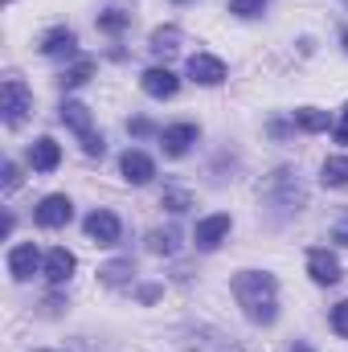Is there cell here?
I'll list each match as a JSON object with an SVG mask.
<instances>
[{
  "instance_id": "cell-1",
  "label": "cell",
  "mask_w": 348,
  "mask_h": 352,
  "mask_svg": "<svg viewBox=\"0 0 348 352\" xmlns=\"http://www.w3.org/2000/svg\"><path fill=\"white\" fill-rule=\"evenodd\" d=\"M234 299L246 311L250 324H274L279 320V283L266 270H238L234 274Z\"/></svg>"
},
{
  "instance_id": "cell-2",
  "label": "cell",
  "mask_w": 348,
  "mask_h": 352,
  "mask_svg": "<svg viewBox=\"0 0 348 352\" xmlns=\"http://www.w3.org/2000/svg\"><path fill=\"white\" fill-rule=\"evenodd\" d=\"M262 201L279 217H291V213H299L307 205V188H303V180H299L295 168H274L266 176V184H262Z\"/></svg>"
},
{
  "instance_id": "cell-3",
  "label": "cell",
  "mask_w": 348,
  "mask_h": 352,
  "mask_svg": "<svg viewBox=\"0 0 348 352\" xmlns=\"http://www.w3.org/2000/svg\"><path fill=\"white\" fill-rule=\"evenodd\" d=\"M33 111V90L25 87L21 78H4L0 87V119L8 127H21V119Z\"/></svg>"
},
{
  "instance_id": "cell-4",
  "label": "cell",
  "mask_w": 348,
  "mask_h": 352,
  "mask_svg": "<svg viewBox=\"0 0 348 352\" xmlns=\"http://www.w3.org/2000/svg\"><path fill=\"white\" fill-rule=\"evenodd\" d=\"M33 217H37V226H45V230H62V226H70L74 205H70L66 192H50V197H41V205L33 209Z\"/></svg>"
},
{
  "instance_id": "cell-5",
  "label": "cell",
  "mask_w": 348,
  "mask_h": 352,
  "mask_svg": "<svg viewBox=\"0 0 348 352\" xmlns=\"http://www.w3.org/2000/svg\"><path fill=\"white\" fill-rule=\"evenodd\" d=\"M37 270H45V258H41V250H37L33 242H17V246L8 250V274H12L17 283H29Z\"/></svg>"
},
{
  "instance_id": "cell-6",
  "label": "cell",
  "mask_w": 348,
  "mask_h": 352,
  "mask_svg": "<svg viewBox=\"0 0 348 352\" xmlns=\"http://www.w3.org/2000/svg\"><path fill=\"white\" fill-rule=\"evenodd\" d=\"M230 213H209V217H201L197 221V230H193V242H197V250H217L226 238H230Z\"/></svg>"
},
{
  "instance_id": "cell-7",
  "label": "cell",
  "mask_w": 348,
  "mask_h": 352,
  "mask_svg": "<svg viewBox=\"0 0 348 352\" xmlns=\"http://www.w3.org/2000/svg\"><path fill=\"white\" fill-rule=\"evenodd\" d=\"M307 274H312V283H320V287H336V283L345 278L340 258H336L332 250H324V246L307 250Z\"/></svg>"
},
{
  "instance_id": "cell-8",
  "label": "cell",
  "mask_w": 348,
  "mask_h": 352,
  "mask_svg": "<svg viewBox=\"0 0 348 352\" xmlns=\"http://www.w3.org/2000/svg\"><path fill=\"white\" fill-rule=\"evenodd\" d=\"M83 230H87L90 242H98V246H115L119 234H123V226H119V217L111 209H94L87 221H83Z\"/></svg>"
},
{
  "instance_id": "cell-9",
  "label": "cell",
  "mask_w": 348,
  "mask_h": 352,
  "mask_svg": "<svg viewBox=\"0 0 348 352\" xmlns=\"http://www.w3.org/2000/svg\"><path fill=\"white\" fill-rule=\"evenodd\" d=\"M188 78L201 82V87H221L226 82V62L213 58V54H193L188 58Z\"/></svg>"
},
{
  "instance_id": "cell-10",
  "label": "cell",
  "mask_w": 348,
  "mask_h": 352,
  "mask_svg": "<svg viewBox=\"0 0 348 352\" xmlns=\"http://www.w3.org/2000/svg\"><path fill=\"white\" fill-rule=\"evenodd\" d=\"M119 173H123L127 184H148V180L156 176V164H152V156H148V152L127 148V152L119 156Z\"/></svg>"
},
{
  "instance_id": "cell-11",
  "label": "cell",
  "mask_w": 348,
  "mask_h": 352,
  "mask_svg": "<svg viewBox=\"0 0 348 352\" xmlns=\"http://www.w3.org/2000/svg\"><path fill=\"white\" fill-rule=\"evenodd\" d=\"M140 87H144L148 98H173L176 90H180V78H176L168 66H152V70H144Z\"/></svg>"
},
{
  "instance_id": "cell-12",
  "label": "cell",
  "mask_w": 348,
  "mask_h": 352,
  "mask_svg": "<svg viewBox=\"0 0 348 352\" xmlns=\"http://www.w3.org/2000/svg\"><path fill=\"white\" fill-rule=\"evenodd\" d=\"M197 123H173V127H164L160 131V148H164V156H184L193 144H197Z\"/></svg>"
},
{
  "instance_id": "cell-13",
  "label": "cell",
  "mask_w": 348,
  "mask_h": 352,
  "mask_svg": "<svg viewBox=\"0 0 348 352\" xmlns=\"http://www.w3.org/2000/svg\"><path fill=\"white\" fill-rule=\"evenodd\" d=\"M37 50H41L45 58H74V54H78V33L66 29V25H62V29H50Z\"/></svg>"
},
{
  "instance_id": "cell-14",
  "label": "cell",
  "mask_w": 348,
  "mask_h": 352,
  "mask_svg": "<svg viewBox=\"0 0 348 352\" xmlns=\"http://www.w3.org/2000/svg\"><path fill=\"white\" fill-rule=\"evenodd\" d=\"M29 164H33V173H54V168L62 164V148H58V140H50V135L33 140V144H29Z\"/></svg>"
},
{
  "instance_id": "cell-15",
  "label": "cell",
  "mask_w": 348,
  "mask_h": 352,
  "mask_svg": "<svg viewBox=\"0 0 348 352\" xmlns=\"http://www.w3.org/2000/svg\"><path fill=\"white\" fill-rule=\"evenodd\" d=\"M74 266H78V258H74L66 246H54V250L45 254V278H50V287H62V283H70Z\"/></svg>"
},
{
  "instance_id": "cell-16",
  "label": "cell",
  "mask_w": 348,
  "mask_h": 352,
  "mask_svg": "<svg viewBox=\"0 0 348 352\" xmlns=\"http://www.w3.org/2000/svg\"><path fill=\"white\" fill-rule=\"evenodd\" d=\"M62 123H66V127H70V131H74L83 144L94 135V127H90V107H87V102H74V98H66V102H62Z\"/></svg>"
},
{
  "instance_id": "cell-17",
  "label": "cell",
  "mask_w": 348,
  "mask_h": 352,
  "mask_svg": "<svg viewBox=\"0 0 348 352\" xmlns=\"http://www.w3.org/2000/svg\"><path fill=\"white\" fill-rule=\"evenodd\" d=\"M148 50H152L156 58H164V62H168L176 50H180V29H176V25H160V29H152Z\"/></svg>"
},
{
  "instance_id": "cell-18",
  "label": "cell",
  "mask_w": 348,
  "mask_h": 352,
  "mask_svg": "<svg viewBox=\"0 0 348 352\" xmlns=\"http://www.w3.org/2000/svg\"><path fill=\"white\" fill-rule=\"evenodd\" d=\"M291 119H295L299 131H328V127H336L332 115L320 111V107H299V111H291Z\"/></svg>"
},
{
  "instance_id": "cell-19",
  "label": "cell",
  "mask_w": 348,
  "mask_h": 352,
  "mask_svg": "<svg viewBox=\"0 0 348 352\" xmlns=\"http://www.w3.org/2000/svg\"><path fill=\"white\" fill-rule=\"evenodd\" d=\"M98 278H102L107 287H127V283H135V263H131V258L107 263L102 270H98Z\"/></svg>"
},
{
  "instance_id": "cell-20",
  "label": "cell",
  "mask_w": 348,
  "mask_h": 352,
  "mask_svg": "<svg viewBox=\"0 0 348 352\" xmlns=\"http://www.w3.org/2000/svg\"><path fill=\"white\" fill-rule=\"evenodd\" d=\"M90 78H94V62L83 58V62H74L70 70H62V74H58V87H62V90H78V87H87Z\"/></svg>"
},
{
  "instance_id": "cell-21",
  "label": "cell",
  "mask_w": 348,
  "mask_h": 352,
  "mask_svg": "<svg viewBox=\"0 0 348 352\" xmlns=\"http://www.w3.org/2000/svg\"><path fill=\"white\" fill-rule=\"evenodd\" d=\"M320 180H324L328 188H345L348 184V156H328L324 168H320Z\"/></svg>"
},
{
  "instance_id": "cell-22",
  "label": "cell",
  "mask_w": 348,
  "mask_h": 352,
  "mask_svg": "<svg viewBox=\"0 0 348 352\" xmlns=\"http://www.w3.org/2000/svg\"><path fill=\"white\" fill-rule=\"evenodd\" d=\"M127 25H131V12H123V8H107V12H98V29H102V33H111V37H115V33H123Z\"/></svg>"
},
{
  "instance_id": "cell-23",
  "label": "cell",
  "mask_w": 348,
  "mask_h": 352,
  "mask_svg": "<svg viewBox=\"0 0 348 352\" xmlns=\"http://www.w3.org/2000/svg\"><path fill=\"white\" fill-rule=\"evenodd\" d=\"M148 250L152 254H176V230L168 226V230H152L148 234Z\"/></svg>"
},
{
  "instance_id": "cell-24",
  "label": "cell",
  "mask_w": 348,
  "mask_h": 352,
  "mask_svg": "<svg viewBox=\"0 0 348 352\" xmlns=\"http://www.w3.org/2000/svg\"><path fill=\"white\" fill-rule=\"evenodd\" d=\"M160 205H164L168 213H184V209H193V197H188L184 188L168 184V188H164V197H160Z\"/></svg>"
},
{
  "instance_id": "cell-25",
  "label": "cell",
  "mask_w": 348,
  "mask_h": 352,
  "mask_svg": "<svg viewBox=\"0 0 348 352\" xmlns=\"http://www.w3.org/2000/svg\"><path fill=\"white\" fill-rule=\"evenodd\" d=\"M262 8H266V0H230V12H234V16H242V21L262 16Z\"/></svg>"
},
{
  "instance_id": "cell-26",
  "label": "cell",
  "mask_w": 348,
  "mask_h": 352,
  "mask_svg": "<svg viewBox=\"0 0 348 352\" xmlns=\"http://www.w3.org/2000/svg\"><path fill=\"white\" fill-rule=\"evenodd\" d=\"M328 324H332V332H336L340 340H348V299H340V303L332 307V316H328Z\"/></svg>"
},
{
  "instance_id": "cell-27",
  "label": "cell",
  "mask_w": 348,
  "mask_h": 352,
  "mask_svg": "<svg viewBox=\"0 0 348 352\" xmlns=\"http://www.w3.org/2000/svg\"><path fill=\"white\" fill-rule=\"evenodd\" d=\"M12 188H21V168L12 160H4V192H12Z\"/></svg>"
},
{
  "instance_id": "cell-28",
  "label": "cell",
  "mask_w": 348,
  "mask_h": 352,
  "mask_svg": "<svg viewBox=\"0 0 348 352\" xmlns=\"http://www.w3.org/2000/svg\"><path fill=\"white\" fill-rule=\"evenodd\" d=\"M213 344H217L221 352H238V349H230V340H221V336H217ZM180 349H184V352H213L209 344H188V340H180Z\"/></svg>"
},
{
  "instance_id": "cell-29",
  "label": "cell",
  "mask_w": 348,
  "mask_h": 352,
  "mask_svg": "<svg viewBox=\"0 0 348 352\" xmlns=\"http://www.w3.org/2000/svg\"><path fill=\"white\" fill-rule=\"evenodd\" d=\"M83 152H87V156H102V152H107V140H102V135H90L87 144H83Z\"/></svg>"
},
{
  "instance_id": "cell-30",
  "label": "cell",
  "mask_w": 348,
  "mask_h": 352,
  "mask_svg": "<svg viewBox=\"0 0 348 352\" xmlns=\"http://www.w3.org/2000/svg\"><path fill=\"white\" fill-rule=\"evenodd\" d=\"M127 127H131V135H140V140H144V135H152V131H156V127H152V123H148V119H131V123H127Z\"/></svg>"
},
{
  "instance_id": "cell-31",
  "label": "cell",
  "mask_w": 348,
  "mask_h": 352,
  "mask_svg": "<svg viewBox=\"0 0 348 352\" xmlns=\"http://www.w3.org/2000/svg\"><path fill=\"white\" fill-rule=\"evenodd\" d=\"M332 242H340V246H348V213L336 221V230H332Z\"/></svg>"
},
{
  "instance_id": "cell-32",
  "label": "cell",
  "mask_w": 348,
  "mask_h": 352,
  "mask_svg": "<svg viewBox=\"0 0 348 352\" xmlns=\"http://www.w3.org/2000/svg\"><path fill=\"white\" fill-rule=\"evenodd\" d=\"M332 135H336V144H348V107H345V115H340V123L332 127Z\"/></svg>"
},
{
  "instance_id": "cell-33",
  "label": "cell",
  "mask_w": 348,
  "mask_h": 352,
  "mask_svg": "<svg viewBox=\"0 0 348 352\" xmlns=\"http://www.w3.org/2000/svg\"><path fill=\"white\" fill-rule=\"evenodd\" d=\"M287 352H316V349H312V344H303V340H295V344H291Z\"/></svg>"
},
{
  "instance_id": "cell-34",
  "label": "cell",
  "mask_w": 348,
  "mask_h": 352,
  "mask_svg": "<svg viewBox=\"0 0 348 352\" xmlns=\"http://www.w3.org/2000/svg\"><path fill=\"white\" fill-rule=\"evenodd\" d=\"M340 41H345V50H348V29H340Z\"/></svg>"
},
{
  "instance_id": "cell-35",
  "label": "cell",
  "mask_w": 348,
  "mask_h": 352,
  "mask_svg": "<svg viewBox=\"0 0 348 352\" xmlns=\"http://www.w3.org/2000/svg\"><path fill=\"white\" fill-rule=\"evenodd\" d=\"M173 4H188V0H173Z\"/></svg>"
},
{
  "instance_id": "cell-36",
  "label": "cell",
  "mask_w": 348,
  "mask_h": 352,
  "mask_svg": "<svg viewBox=\"0 0 348 352\" xmlns=\"http://www.w3.org/2000/svg\"><path fill=\"white\" fill-rule=\"evenodd\" d=\"M37 352H50V349H37Z\"/></svg>"
},
{
  "instance_id": "cell-37",
  "label": "cell",
  "mask_w": 348,
  "mask_h": 352,
  "mask_svg": "<svg viewBox=\"0 0 348 352\" xmlns=\"http://www.w3.org/2000/svg\"><path fill=\"white\" fill-rule=\"evenodd\" d=\"M345 4H348V0H345Z\"/></svg>"
}]
</instances>
